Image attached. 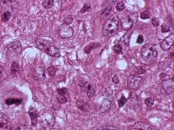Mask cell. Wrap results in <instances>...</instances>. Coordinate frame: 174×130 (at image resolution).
I'll use <instances>...</instances> for the list:
<instances>
[{"mask_svg": "<svg viewBox=\"0 0 174 130\" xmlns=\"http://www.w3.org/2000/svg\"><path fill=\"white\" fill-rule=\"evenodd\" d=\"M35 43L37 48L43 53L52 57L60 56V50L50 41L42 38H39L36 40Z\"/></svg>", "mask_w": 174, "mask_h": 130, "instance_id": "cell-1", "label": "cell"}, {"mask_svg": "<svg viewBox=\"0 0 174 130\" xmlns=\"http://www.w3.org/2000/svg\"><path fill=\"white\" fill-rule=\"evenodd\" d=\"M141 56L144 64L149 65L155 62L157 58L158 53L155 44L148 43L144 45L141 50Z\"/></svg>", "mask_w": 174, "mask_h": 130, "instance_id": "cell-2", "label": "cell"}, {"mask_svg": "<svg viewBox=\"0 0 174 130\" xmlns=\"http://www.w3.org/2000/svg\"><path fill=\"white\" fill-rule=\"evenodd\" d=\"M119 19L117 14H114L106 19L103 23L102 33L106 37H110L118 29Z\"/></svg>", "mask_w": 174, "mask_h": 130, "instance_id": "cell-3", "label": "cell"}, {"mask_svg": "<svg viewBox=\"0 0 174 130\" xmlns=\"http://www.w3.org/2000/svg\"><path fill=\"white\" fill-rule=\"evenodd\" d=\"M58 30L60 36L63 38L71 37L74 34V30L72 27L65 23L60 25Z\"/></svg>", "mask_w": 174, "mask_h": 130, "instance_id": "cell-4", "label": "cell"}, {"mask_svg": "<svg viewBox=\"0 0 174 130\" xmlns=\"http://www.w3.org/2000/svg\"><path fill=\"white\" fill-rule=\"evenodd\" d=\"M79 85L81 91L86 93V95L89 98H91L95 95V90L94 86L88 81H81Z\"/></svg>", "mask_w": 174, "mask_h": 130, "instance_id": "cell-5", "label": "cell"}, {"mask_svg": "<svg viewBox=\"0 0 174 130\" xmlns=\"http://www.w3.org/2000/svg\"><path fill=\"white\" fill-rule=\"evenodd\" d=\"M142 80V78L136 75H131L127 79V85L130 89L135 90L139 88Z\"/></svg>", "mask_w": 174, "mask_h": 130, "instance_id": "cell-6", "label": "cell"}, {"mask_svg": "<svg viewBox=\"0 0 174 130\" xmlns=\"http://www.w3.org/2000/svg\"><path fill=\"white\" fill-rule=\"evenodd\" d=\"M128 130H157L152 125L145 122H139L134 124Z\"/></svg>", "mask_w": 174, "mask_h": 130, "instance_id": "cell-7", "label": "cell"}, {"mask_svg": "<svg viewBox=\"0 0 174 130\" xmlns=\"http://www.w3.org/2000/svg\"><path fill=\"white\" fill-rule=\"evenodd\" d=\"M44 68L42 66H38L33 68L32 70L33 77L35 80L39 81L44 80L46 77Z\"/></svg>", "mask_w": 174, "mask_h": 130, "instance_id": "cell-8", "label": "cell"}, {"mask_svg": "<svg viewBox=\"0 0 174 130\" xmlns=\"http://www.w3.org/2000/svg\"><path fill=\"white\" fill-rule=\"evenodd\" d=\"M162 88L165 93L168 95L172 94L174 93L173 76L171 79L163 81L162 83Z\"/></svg>", "mask_w": 174, "mask_h": 130, "instance_id": "cell-9", "label": "cell"}, {"mask_svg": "<svg viewBox=\"0 0 174 130\" xmlns=\"http://www.w3.org/2000/svg\"><path fill=\"white\" fill-rule=\"evenodd\" d=\"M0 130H12L9 119L3 113H0Z\"/></svg>", "mask_w": 174, "mask_h": 130, "instance_id": "cell-10", "label": "cell"}, {"mask_svg": "<svg viewBox=\"0 0 174 130\" xmlns=\"http://www.w3.org/2000/svg\"><path fill=\"white\" fill-rule=\"evenodd\" d=\"M174 35L173 33L170 34L163 40L161 44L162 49L165 51H168L174 44Z\"/></svg>", "mask_w": 174, "mask_h": 130, "instance_id": "cell-11", "label": "cell"}, {"mask_svg": "<svg viewBox=\"0 0 174 130\" xmlns=\"http://www.w3.org/2000/svg\"><path fill=\"white\" fill-rule=\"evenodd\" d=\"M120 23L121 27L123 29L128 30L133 27L134 22L130 16L125 14L121 19Z\"/></svg>", "mask_w": 174, "mask_h": 130, "instance_id": "cell-12", "label": "cell"}, {"mask_svg": "<svg viewBox=\"0 0 174 130\" xmlns=\"http://www.w3.org/2000/svg\"><path fill=\"white\" fill-rule=\"evenodd\" d=\"M7 48L11 52L16 53H20L21 51L22 46L19 41H15L9 43Z\"/></svg>", "mask_w": 174, "mask_h": 130, "instance_id": "cell-13", "label": "cell"}, {"mask_svg": "<svg viewBox=\"0 0 174 130\" xmlns=\"http://www.w3.org/2000/svg\"><path fill=\"white\" fill-rule=\"evenodd\" d=\"M28 114L31 120L32 125L35 126L38 122V115L37 111L34 108H30L29 110Z\"/></svg>", "mask_w": 174, "mask_h": 130, "instance_id": "cell-14", "label": "cell"}, {"mask_svg": "<svg viewBox=\"0 0 174 130\" xmlns=\"http://www.w3.org/2000/svg\"><path fill=\"white\" fill-rule=\"evenodd\" d=\"M76 105L77 108L81 111H88L90 109L89 105L81 99H78L77 100Z\"/></svg>", "mask_w": 174, "mask_h": 130, "instance_id": "cell-15", "label": "cell"}, {"mask_svg": "<svg viewBox=\"0 0 174 130\" xmlns=\"http://www.w3.org/2000/svg\"><path fill=\"white\" fill-rule=\"evenodd\" d=\"M112 103V101L109 99H105L100 106L99 108L100 111L102 113H104L108 111L111 106Z\"/></svg>", "mask_w": 174, "mask_h": 130, "instance_id": "cell-16", "label": "cell"}, {"mask_svg": "<svg viewBox=\"0 0 174 130\" xmlns=\"http://www.w3.org/2000/svg\"><path fill=\"white\" fill-rule=\"evenodd\" d=\"M19 64L15 62H13L11 67V72L12 75L16 76L19 73Z\"/></svg>", "mask_w": 174, "mask_h": 130, "instance_id": "cell-17", "label": "cell"}, {"mask_svg": "<svg viewBox=\"0 0 174 130\" xmlns=\"http://www.w3.org/2000/svg\"><path fill=\"white\" fill-rule=\"evenodd\" d=\"M22 100L20 99L9 98L6 100V104L8 105H11L12 104H15L16 105H19L21 104Z\"/></svg>", "mask_w": 174, "mask_h": 130, "instance_id": "cell-18", "label": "cell"}, {"mask_svg": "<svg viewBox=\"0 0 174 130\" xmlns=\"http://www.w3.org/2000/svg\"><path fill=\"white\" fill-rule=\"evenodd\" d=\"M43 6L46 9H50L53 8L55 5L54 1L52 0H45L42 3Z\"/></svg>", "mask_w": 174, "mask_h": 130, "instance_id": "cell-19", "label": "cell"}, {"mask_svg": "<svg viewBox=\"0 0 174 130\" xmlns=\"http://www.w3.org/2000/svg\"><path fill=\"white\" fill-rule=\"evenodd\" d=\"M57 98L58 101L62 104L65 103L68 101V99L64 94H57Z\"/></svg>", "mask_w": 174, "mask_h": 130, "instance_id": "cell-20", "label": "cell"}, {"mask_svg": "<svg viewBox=\"0 0 174 130\" xmlns=\"http://www.w3.org/2000/svg\"><path fill=\"white\" fill-rule=\"evenodd\" d=\"M48 75L50 77H53L56 75V68L54 66H49L47 69Z\"/></svg>", "mask_w": 174, "mask_h": 130, "instance_id": "cell-21", "label": "cell"}, {"mask_svg": "<svg viewBox=\"0 0 174 130\" xmlns=\"http://www.w3.org/2000/svg\"><path fill=\"white\" fill-rule=\"evenodd\" d=\"M95 130H119L115 126L110 125H106L101 126V127L98 128Z\"/></svg>", "mask_w": 174, "mask_h": 130, "instance_id": "cell-22", "label": "cell"}, {"mask_svg": "<svg viewBox=\"0 0 174 130\" xmlns=\"http://www.w3.org/2000/svg\"><path fill=\"white\" fill-rule=\"evenodd\" d=\"M127 101V99L124 96H123L117 101L118 104L120 108L123 107L126 102Z\"/></svg>", "mask_w": 174, "mask_h": 130, "instance_id": "cell-23", "label": "cell"}, {"mask_svg": "<svg viewBox=\"0 0 174 130\" xmlns=\"http://www.w3.org/2000/svg\"><path fill=\"white\" fill-rule=\"evenodd\" d=\"M155 99L153 97H150L147 98L145 101V104L148 107H151L153 105Z\"/></svg>", "mask_w": 174, "mask_h": 130, "instance_id": "cell-24", "label": "cell"}, {"mask_svg": "<svg viewBox=\"0 0 174 130\" xmlns=\"http://www.w3.org/2000/svg\"><path fill=\"white\" fill-rule=\"evenodd\" d=\"M112 9V6L111 5H109L103 11L101 14V16L102 17H106L107 16L110 14Z\"/></svg>", "mask_w": 174, "mask_h": 130, "instance_id": "cell-25", "label": "cell"}, {"mask_svg": "<svg viewBox=\"0 0 174 130\" xmlns=\"http://www.w3.org/2000/svg\"><path fill=\"white\" fill-rule=\"evenodd\" d=\"M113 50L115 53L117 54H121L122 53V48L120 45L119 44H116L113 46Z\"/></svg>", "mask_w": 174, "mask_h": 130, "instance_id": "cell-26", "label": "cell"}, {"mask_svg": "<svg viewBox=\"0 0 174 130\" xmlns=\"http://www.w3.org/2000/svg\"><path fill=\"white\" fill-rule=\"evenodd\" d=\"M151 14L148 11L146 10L141 13V19L144 20L149 19L151 17Z\"/></svg>", "mask_w": 174, "mask_h": 130, "instance_id": "cell-27", "label": "cell"}, {"mask_svg": "<svg viewBox=\"0 0 174 130\" xmlns=\"http://www.w3.org/2000/svg\"><path fill=\"white\" fill-rule=\"evenodd\" d=\"M11 14L9 12L5 13L1 16V20L5 22L8 21L10 19Z\"/></svg>", "mask_w": 174, "mask_h": 130, "instance_id": "cell-28", "label": "cell"}, {"mask_svg": "<svg viewBox=\"0 0 174 130\" xmlns=\"http://www.w3.org/2000/svg\"><path fill=\"white\" fill-rule=\"evenodd\" d=\"M125 8V4L124 1H121L119 2L116 5L117 10L118 11H121Z\"/></svg>", "mask_w": 174, "mask_h": 130, "instance_id": "cell-29", "label": "cell"}, {"mask_svg": "<svg viewBox=\"0 0 174 130\" xmlns=\"http://www.w3.org/2000/svg\"><path fill=\"white\" fill-rule=\"evenodd\" d=\"M91 7L90 5L86 3L83 5V8H82L81 12L82 13H85L87 12H89L91 10Z\"/></svg>", "mask_w": 174, "mask_h": 130, "instance_id": "cell-30", "label": "cell"}, {"mask_svg": "<svg viewBox=\"0 0 174 130\" xmlns=\"http://www.w3.org/2000/svg\"><path fill=\"white\" fill-rule=\"evenodd\" d=\"M64 23L70 25L72 24V23L74 21L73 17L72 15H68L67 17L64 19Z\"/></svg>", "mask_w": 174, "mask_h": 130, "instance_id": "cell-31", "label": "cell"}, {"mask_svg": "<svg viewBox=\"0 0 174 130\" xmlns=\"http://www.w3.org/2000/svg\"><path fill=\"white\" fill-rule=\"evenodd\" d=\"M161 31L163 33L169 32L170 31V27L165 23H163L161 26Z\"/></svg>", "mask_w": 174, "mask_h": 130, "instance_id": "cell-32", "label": "cell"}, {"mask_svg": "<svg viewBox=\"0 0 174 130\" xmlns=\"http://www.w3.org/2000/svg\"><path fill=\"white\" fill-rule=\"evenodd\" d=\"M13 130H32L30 126L27 125H23L19 126Z\"/></svg>", "mask_w": 174, "mask_h": 130, "instance_id": "cell-33", "label": "cell"}, {"mask_svg": "<svg viewBox=\"0 0 174 130\" xmlns=\"http://www.w3.org/2000/svg\"><path fill=\"white\" fill-rule=\"evenodd\" d=\"M152 24L155 27H157L159 26V21L158 19L157 18L154 17L152 20Z\"/></svg>", "mask_w": 174, "mask_h": 130, "instance_id": "cell-34", "label": "cell"}, {"mask_svg": "<svg viewBox=\"0 0 174 130\" xmlns=\"http://www.w3.org/2000/svg\"><path fill=\"white\" fill-rule=\"evenodd\" d=\"M130 16L133 20L134 23L137 22L138 20V15L137 13H135L132 14L130 15Z\"/></svg>", "mask_w": 174, "mask_h": 130, "instance_id": "cell-35", "label": "cell"}, {"mask_svg": "<svg viewBox=\"0 0 174 130\" xmlns=\"http://www.w3.org/2000/svg\"><path fill=\"white\" fill-rule=\"evenodd\" d=\"M144 38L142 35H139L137 39V42L138 44H141L144 42Z\"/></svg>", "mask_w": 174, "mask_h": 130, "instance_id": "cell-36", "label": "cell"}, {"mask_svg": "<svg viewBox=\"0 0 174 130\" xmlns=\"http://www.w3.org/2000/svg\"><path fill=\"white\" fill-rule=\"evenodd\" d=\"M112 82L114 84H118L119 83V80L118 77L117 76H115L112 78Z\"/></svg>", "mask_w": 174, "mask_h": 130, "instance_id": "cell-37", "label": "cell"}, {"mask_svg": "<svg viewBox=\"0 0 174 130\" xmlns=\"http://www.w3.org/2000/svg\"><path fill=\"white\" fill-rule=\"evenodd\" d=\"M4 70L2 66H0V81L2 79L3 74H4Z\"/></svg>", "mask_w": 174, "mask_h": 130, "instance_id": "cell-38", "label": "cell"}, {"mask_svg": "<svg viewBox=\"0 0 174 130\" xmlns=\"http://www.w3.org/2000/svg\"><path fill=\"white\" fill-rule=\"evenodd\" d=\"M137 70H138V72L139 74H144L145 72V70L142 67H139L137 68Z\"/></svg>", "mask_w": 174, "mask_h": 130, "instance_id": "cell-39", "label": "cell"}]
</instances>
